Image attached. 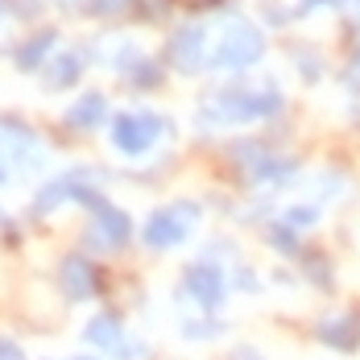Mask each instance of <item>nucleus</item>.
<instances>
[{
    "instance_id": "obj_1",
    "label": "nucleus",
    "mask_w": 360,
    "mask_h": 360,
    "mask_svg": "<svg viewBox=\"0 0 360 360\" xmlns=\"http://www.w3.org/2000/svg\"><path fill=\"white\" fill-rule=\"evenodd\" d=\"M195 219H199V207H195V203H174V207H158L153 216L145 219L141 240L149 245V249H174V245H182V240L191 236Z\"/></svg>"
},
{
    "instance_id": "obj_2",
    "label": "nucleus",
    "mask_w": 360,
    "mask_h": 360,
    "mask_svg": "<svg viewBox=\"0 0 360 360\" xmlns=\"http://www.w3.org/2000/svg\"><path fill=\"white\" fill-rule=\"evenodd\" d=\"M265 54V34L249 25V21H236L224 30V41L216 50V67H228V71H245L252 63H261Z\"/></svg>"
},
{
    "instance_id": "obj_3",
    "label": "nucleus",
    "mask_w": 360,
    "mask_h": 360,
    "mask_svg": "<svg viewBox=\"0 0 360 360\" xmlns=\"http://www.w3.org/2000/svg\"><path fill=\"white\" fill-rule=\"evenodd\" d=\"M162 129H166V120L153 116V112H120V116L112 120V145H116L120 153L137 158V153H145L149 145L158 141Z\"/></svg>"
},
{
    "instance_id": "obj_4",
    "label": "nucleus",
    "mask_w": 360,
    "mask_h": 360,
    "mask_svg": "<svg viewBox=\"0 0 360 360\" xmlns=\"http://www.w3.org/2000/svg\"><path fill=\"white\" fill-rule=\"evenodd\" d=\"M58 282H63V294L71 298V302H87V298H100V265L91 261V257H83V252H71V257H63V265H58Z\"/></svg>"
},
{
    "instance_id": "obj_5",
    "label": "nucleus",
    "mask_w": 360,
    "mask_h": 360,
    "mask_svg": "<svg viewBox=\"0 0 360 360\" xmlns=\"http://www.w3.org/2000/svg\"><path fill=\"white\" fill-rule=\"evenodd\" d=\"M182 290L203 311H216L219 302H224V294H228V282H224V269H219L216 261H195L186 269V278H182Z\"/></svg>"
},
{
    "instance_id": "obj_6",
    "label": "nucleus",
    "mask_w": 360,
    "mask_h": 360,
    "mask_svg": "<svg viewBox=\"0 0 360 360\" xmlns=\"http://www.w3.org/2000/svg\"><path fill=\"white\" fill-rule=\"evenodd\" d=\"M4 158H21L30 170L41 166V149H37V133L17 120V116H0V162Z\"/></svg>"
},
{
    "instance_id": "obj_7",
    "label": "nucleus",
    "mask_w": 360,
    "mask_h": 360,
    "mask_svg": "<svg viewBox=\"0 0 360 360\" xmlns=\"http://www.w3.org/2000/svg\"><path fill=\"white\" fill-rule=\"evenodd\" d=\"M133 240V219L129 212H120V207H112L108 199L96 207V232H87V245H96V249H124Z\"/></svg>"
},
{
    "instance_id": "obj_8",
    "label": "nucleus",
    "mask_w": 360,
    "mask_h": 360,
    "mask_svg": "<svg viewBox=\"0 0 360 360\" xmlns=\"http://www.w3.org/2000/svg\"><path fill=\"white\" fill-rule=\"evenodd\" d=\"M203 46H207V30L203 25H182L170 34V46H166V54H170V63L179 67V71H199L203 67Z\"/></svg>"
},
{
    "instance_id": "obj_9",
    "label": "nucleus",
    "mask_w": 360,
    "mask_h": 360,
    "mask_svg": "<svg viewBox=\"0 0 360 360\" xmlns=\"http://www.w3.org/2000/svg\"><path fill=\"white\" fill-rule=\"evenodd\" d=\"M104 116H108V96L104 91H87V96H79L67 108V124L79 129V133H87V129H100Z\"/></svg>"
},
{
    "instance_id": "obj_10",
    "label": "nucleus",
    "mask_w": 360,
    "mask_h": 360,
    "mask_svg": "<svg viewBox=\"0 0 360 360\" xmlns=\"http://www.w3.org/2000/svg\"><path fill=\"white\" fill-rule=\"evenodd\" d=\"M83 179H87V170H75V174H67V179L41 186V191H37V199H34V216H50L58 203L75 199V195H79V186H83Z\"/></svg>"
},
{
    "instance_id": "obj_11",
    "label": "nucleus",
    "mask_w": 360,
    "mask_h": 360,
    "mask_svg": "<svg viewBox=\"0 0 360 360\" xmlns=\"http://www.w3.org/2000/svg\"><path fill=\"white\" fill-rule=\"evenodd\" d=\"M58 46V30H41V34L25 37L21 41V50H17V67L21 71H41L46 67V54Z\"/></svg>"
},
{
    "instance_id": "obj_12",
    "label": "nucleus",
    "mask_w": 360,
    "mask_h": 360,
    "mask_svg": "<svg viewBox=\"0 0 360 360\" xmlns=\"http://www.w3.org/2000/svg\"><path fill=\"white\" fill-rule=\"evenodd\" d=\"M319 340L331 344V348H340V352H352L360 344V315H344V319H331V323L319 327Z\"/></svg>"
},
{
    "instance_id": "obj_13",
    "label": "nucleus",
    "mask_w": 360,
    "mask_h": 360,
    "mask_svg": "<svg viewBox=\"0 0 360 360\" xmlns=\"http://www.w3.org/2000/svg\"><path fill=\"white\" fill-rule=\"evenodd\" d=\"M87 344H96V348H120L124 344V327H120V315L116 311H100L91 323H87Z\"/></svg>"
},
{
    "instance_id": "obj_14",
    "label": "nucleus",
    "mask_w": 360,
    "mask_h": 360,
    "mask_svg": "<svg viewBox=\"0 0 360 360\" xmlns=\"http://www.w3.org/2000/svg\"><path fill=\"white\" fill-rule=\"evenodd\" d=\"M50 67V87H75L79 83V75H83V58L79 54H58V58H50L46 63Z\"/></svg>"
},
{
    "instance_id": "obj_15",
    "label": "nucleus",
    "mask_w": 360,
    "mask_h": 360,
    "mask_svg": "<svg viewBox=\"0 0 360 360\" xmlns=\"http://www.w3.org/2000/svg\"><path fill=\"white\" fill-rule=\"evenodd\" d=\"M129 79H133L137 87H145V91H149V87H158V83H162V63H153V58H141V63L129 71Z\"/></svg>"
},
{
    "instance_id": "obj_16",
    "label": "nucleus",
    "mask_w": 360,
    "mask_h": 360,
    "mask_svg": "<svg viewBox=\"0 0 360 360\" xmlns=\"http://www.w3.org/2000/svg\"><path fill=\"white\" fill-rule=\"evenodd\" d=\"M265 240H269L274 249H282V252L298 249V236H294V228H290V224H269V228H265Z\"/></svg>"
},
{
    "instance_id": "obj_17",
    "label": "nucleus",
    "mask_w": 360,
    "mask_h": 360,
    "mask_svg": "<svg viewBox=\"0 0 360 360\" xmlns=\"http://www.w3.org/2000/svg\"><path fill=\"white\" fill-rule=\"evenodd\" d=\"M302 269H307V278L315 282V286H331V278H327V261H323V252H307L302 257Z\"/></svg>"
},
{
    "instance_id": "obj_18",
    "label": "nucleus",
    "mask_w": 360,
    "mask_h": 360,
    "mask_svg": "<svg viewBox=\"0 0 360 360\" xmlns=\"http://www.w3.org/2000/svg\"><path fill=\"white\" fill-rule=\"evenodd\" d=\"M166 8H170V0H133V13H137V17H145V21L166 17Z\"/></svg>"
},
{
    "instance_id": "obj_19",
    "label": "nucleus",
    "mask_w": 360,
    "mask_h": 360,
    "mask_svg": "<svg viewBox=\"0 0 360 360\" xmlns=\"http://www.w3.org/2000/svg\"><path fill=\"white\" fill-rule=\"evenodd\" d=\"M219 331H224V323H186L182 327L186 340H212V335H219Z\"/></svg>"
},
{
    "instance_id": "obj_20",
    "label": "nucleus",
    "mask_w": 360,
    "mask_h": 360,
    "mask_svg": "<svg viewBox=\"0 0 360 360\" xmlns=\"http://www.w3.org/2000/svg\"><path fill=\"white\" fill-rule=\"evenodd\" d=\"M133 0H87V13H100V17H112L120 8H129Z\"/></svg>"
},
{
    "instance_id": "obj_21",
    "label": "nucleus",
    "mask_w": 360,
    "mask_h": 360,
    "mask_svg": "<svg viewBox=\"0 0 360 360\" xmlns=\"http://www.w3.org/2000/svg\"><path fill=\"white\" fill-rule=\"evenodd\" d=\"M315 216H319L315 207H294V212L286 216V224L290 228H307V224H315Z\"/></svg>"
},
{
    "instance_id": "obj_22",
    "label": "nucleus",
    "mask_w": 360,
    "mask_h": 360,
    "mask_svg": "<svg viewBox=\"0 0 360 360\" xmlns=\"http://www.w3.org/2000/svg\"><path fill=\"white\" fill-rule=\"evenodd\" d=\"M0 360H25V348L8 335H0Z\"/></svg>"
},
{
    "instance_id": "obj_23",
    "label": "nucleus",
    "mask_w": 360,
    "mask_h": 360,
    "mask_svg": "<svg viewBox=\"0 0 360 360\" xmlns=\"http://www.w3.org/2000/svg\"><path fill=\"white\" fill-rule=\"evenodd\" d=\"M335 4H340V0H302L298 13H311V8H335Z\"/></svg>"
},
{
    "instance_id": "obj_24",
    "label": "nucleus",
    "mask_w": 360,
    "mask_h": 360,
    "mask_svg": "<svg viewBox=\"0 0 360 360\" xmlns=\"http://www.w3.org/2000/svg\"><path fill=\"white\" fill-rule=\"evenodd\" d=\"M13 8H17V13H21V17H34V13H37V0H17V4H13Z\"/></svg>"
},
{
    "instance_id": "obj_25",
    "label": "nucleus",
    "mask_w": 360,
    "mask_h": 360,
    "mask_svg": "<svg viewBox=\"0 0 360 360\" xmlns=\"http://www.w3.org/2000/svg\"><path fill=\"white\" fill-rule=\"evenodd\" d=\"M195 8H216V4H224V0H191Z\"/></svg>"
},
{
    "instance_id": "obj_26",
    "label": "nucleus",
    "mask_w": 360,
    "mask_h": 360,
    "mask_svg": "<svg viewBox=\"0 0 360 360\" xmlns=\"http://www.w3.org/2000/svg\"><path fill=\"white\" fill-rule=\"evenodd\" d=\"M232 360H257V352H252V348H240V352H236Z\"/></svg>"
},
{
    "instance_id": "obj_27",
    "label": "nucleus",
    "mask_w": 360,
    "mask_h": 360,
    "mask_svg": "<svg viewBox=\"0 0 360 360\" xmlns=\"http://www.w3.org/2000/svg\"><path fill=\"white\" fill-rule=\"evenodd\" d=\"M4 13H8V0H0V21H4Z\"/></svg>"
},
{
    "instance_id": "obj_28",
    "label": "nucleus",
    "mask_w": 360,
    "mask_h": 360,
    "mask_svg": "<svg viewBox=\"0 0 360 360\" xmlns=\"http://www.w3.org/2000/svg\"><path fill=\"white\" fill-rule=\"evenodd\" d=\"M0 182H8V170H4V166H0Z\"/></svg>"
},
{
    "instance_id": "obj_29",
    "label": "nucleus",
    "mask_w": 360,
    "mask_h": 360,
    "mask_svg": "<svg viewBox=\"0 0 360 360\" xmlns=\"http://www.w3.org/2000/svg\"><path fill=\"white\" fill-rule=\"evenodd\" d=\"M71 360H96V356H71Z\"/></svg>"
},
{
    "instance_id": "obj_30",
    "label": "nucleus",
    "mask_w": 360,
    "mask_h": 360,
    "mask_svg": "<svg viewBox=\"0 0 360 360\" xmlns=\"http://www.w3.org/2000/svg\"><path fill=\"white\" fill-rule=\"evenodd\" d=\"M0 219H4V212H0Z\"/></svg>"
}]
</instances>
